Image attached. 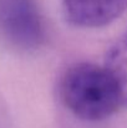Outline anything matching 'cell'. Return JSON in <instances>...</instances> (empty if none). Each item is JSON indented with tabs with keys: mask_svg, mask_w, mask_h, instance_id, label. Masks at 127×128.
<instances>
[{
	"mask_svg": "<svg viewBox=\"0 0 127 128\" xmlns=\"http://www.w3.org/2000/svg\"><path fill=\"white\" fill-rule=\"evenodd\" d=\"M64 106L80 120L103 121L121 106L117 88L103 66L80 62L70 66L59 82Z\"/></svg>",
	"mask_w": 127,
	"mask_h": 128,
	"instance_id": "cell-1",
	"label": "cell"
},
{
	"mask_svg": "<svg viewBox=\"0 0 127 128\" xmlns=\"http://www.w3.org/2000/svg\"><path fill=\"white\" fill-rule=\"evenodd\" d=\"M0 38L20 51L41 46L45 25L35 0H0Z\"/></svg>",
	"mask_w": 127,
	"mask_h": 128,
	"instance_id": "cell-2",
	"label": "cell"
},
{
	"mask_svg": "<svg viewBox=\"0 0 127 128\" xmlns=\"http://www.w3.org/2000/svg\"><path fill=\"white\" fill-rule=\"evenodd\" d=\"M66 20L79 28H102L118 19L127 0H61Z\"/></svg>",
	"mask_w": 127,
	"mask_h": 128,
	"instance_id": "cell-3",
	"label": "cell"
},
{
	"mask_svg": "<svg viewBox=\"0 0 127 128\" xmlns=\"http://www.w3.org/2000/svg\"><path fill=\"white\" fill-rule=\"evenodd\" d=\"M103 67L117 88L121 106L127 107V35L120 38L108 48Z\"/></svg>",
	"mask_w": 127,
	"mask_h": 128,
	"instance_id": "cell-4",
	"label": "cell"
}]
</instances>
